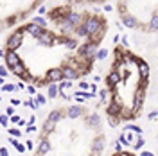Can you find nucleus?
<instances>
[{"label":"nucleus","instance_id":"47","mask_svg":"<svg viewBox=\"0 0 158 156\" xmlns=\"http://www.w3.org/2000/svg\"><path fill=\"white\" fill-rule=\"evenodd\" d=\"M4 54H6V50H4L2 47H0V58H4Z\"/></svg>","mask_w":158,"mask_h":156},{"label":"nucleus","instance_id":"2","mask_svg":"<svg viewBox=\"0 0 158 156\" xmlns=\"http://www.w3.org/2000/svg\"><path fill=\"white\" fill-rule=\"evenodd\" d=\"M38 43L43 45V47H54L56 43H59V36L54 34V32H49V31H41L38 38Z\"/></svg>","mask_w":158,"mask_h":156},{"label":"nucleus","instance_id":"1","mask_svg":"<svg viewBox=\"0 0 158 156\" xmlns=\"http://www.w3.org/2000/svg\"><path fill=\"white\" fill-rule=\"evenodd\" d=\"M23 36H25V29L23 27H20L16 29L13 34H9V38L6 41V45H7V50H16L22 45V41H23Z\"/></svg>","mask_w":158,"mask_h":156},{"label":"nucleus","instance_id":"19","mask_svg":"<svg viewBox=\"0 0 158 156\" xmlns=\"http://www.w3.org/2000/svg\"><path fill=\"white\" fill-rule=\"evenodd\" d=\"M104 58H108V49H97L94 59H104Z\"/></svg>","mask_w":158,"mask_h":156},{"label":"nucleus","instance_id":"40","mask_svg":"<svg viewBox=\"0 0 158 156\" xmlns=\"http://www.w3.org/2000/svg\"><path fill=\"white\" fill-rule=\"evenodd\" d=\"M155 118H156V111H151L149 113V120H155Z\"/></svg>","mask_w":158,"mask_h":156},{"label":"nucleus","instance_id":"44","mask_svg":"<svg viewBox=\"0 0 158 156\" xmlns=\"http://www.w3.org/2000/svg\"><path fill=\"white\" fill-rule=\"evenodd\" d=\"M25 124H27V120H23V118H20L18 120V126H25Z\"/></svg>","mask_w":158,"mask_h":156},{"label":"nucleus","instance_id":"14","mask_svg":"<svg viewBox=\"0 0 158 156\" xmlns=\"http://www.w3.org/2000/svg\"><path fill=\"white\" fill-rule=\"evenodd\" d=\"M86 124H88V127H99V124H101V118H99L97 113H92V115H88V117H86Z\"/></svg>","mask_w":158,"mask_h":156},{"label":"nucleus","instance_id":"5","mask_svg":"<svg viewBox=\"0 0 158 156\" xmlns=\"http://www.w3.org/2000/svg\"><path fill=\"white\" fill-rule=\"evenodd\" d=\"M77 77H79V72L74 68L72 65H65V67L61 68V79H63V81H70V83H72L74 79H77Z\"/></svg>","mask_w":158,"mask_h":156},{"label":"nucleus","instance_id":"30","mask_svg":"<svg viewBox=\"0 0 158 156\" xmlns=\"http://www.w3.org/2000/svg\"><path fill=\"white\" fill-rule=\"evenodd\" d=\"M111 146H113V149H115V151H117V153H120V151H122V146H120V144H118L117 140H115V142H113V144H111Z\"/></svg>","mask_w":158,"mask_h":156},{"label":"nucleus","instance_id":"24","mask_svg":"<svg viewBox=\"0 0 158 156\" xmlns=\"http://www.w3.org/2000/svg\"><path fill=\"white\" fill-rule=\"evenodd\" d=\"M13 90H16V84H2L0 92H13Z\"/></svg>","mask_w":158,"mask_h":156},{"label":"nucleus","instance_id":"11","mask_svg":"<svg viewBox=\"0 0 158 156\" xmlns=\"http://www.w3.org/2000/svg\"><path fill=\"white\" fill-rule=\"evenodd\" d=\"M81 113H83V108L79 106V104H76V106H69V109H67V117L69 118H77Z\"/></svg>","mask_w":158,"mask_h":156},{"label":"nucleus","instance_id":"3","mask_svg":"<svg viewBox=\"0 0 158 156\" xmlns=\"http://www.w3.org/2000/svg\"><path fill=\"white\" fill-rule=\"evenodd\" d=\"M4 59H6V65H7L6 68H7V70H11L13 67H16L20 61H22V59H20V56L16 54V50H6Z\"/></svg>","mask_w":158,"mask_h":156},{"label":"nucleus","instance_id":"22","mask_svg":"<svg viewBox=\"0 0 158 156\" xmlns=\"http://www.w3.org/2000/svg\"><path fill=\"white\" fill-rule=\"evenodd\" d=\"M34 102H36V104H38V108H40L41 104H45V102H47V97H45V95H38V97L34 99Z\"/></svg>","mask_w":158,"mask_h":156},{"label":"nucleus","instance_id":"42","mask_svg":"<svg viewBox=\"0 0 158 156\" xmlns=\"http://www.w3.org/2000/svg\"><path fill=\"white\" fill-rule=\"evenodd\" d=\"M118 41H120V36H118V34H115V36H113V43H115V45H117Z\"/></svg>","mask_w":158,"mask_h":156},{"label":"nucleus","instance_id":"17","mask_svg":"<svg viewBox=\"0 0 158 156\" xmlns=\"http://www.w3.org/2000/svg\"><path fill=\"white\" fill-rule=\"evenodd\" d=\"M47 97H49V99L58 97V84H49V90H47Z\"/></svg>","mask_w":158,"mask_h":156},{"label":"nucleus","instance_id":"41","mask_svg":"<svg viewBox=\"0 0 158 156\" xmlns=\"http://www.w3.org/2000/svg\"><path fill=\"white\" fill-rule=\"evenodd\" d=\"M45 11H47V7H45V6H41V7L38 9V13H40V14H45Z\"/></svg>","mask_w":158,"mask_h":156},{"label":"nucleus","instance_id":"15","mask_svg":"<svg viewBox=\"0 0 158 156\" xmlns=\"http://www.w3.org/2000/svg\"><path fill=\"white\" fill-rule=\"evenodd\" d=\"M49 151H50L49 140H41V142H40V147H38V154H40V156H43V154H47Z\"/></svg>","mask_w":158,"mask_h":156},{"label":"nucleus","instance_id":"36","mask_svg":"<svg viewBox=\"0 0 158 156\" xmlns=\"http://www.w3.org/2000/svg\"><path fill=\"white\" fill-rule=\"evenodd\" d=\"M88 86H90V84L86 83V81H81V83H79V88H81V90H86Z\"/></svg>","mask_w":158,"mask_h":156},{"label":"nucleus","instance_id":"49","mask_svg":"<svg viewBox=\"0 0 158 156\" xmlns=\"http://www.w3.org/2000/svg\"><path fill=\"white\" fill-rule=\"evenodd\" d=\"M0 47H2V43H0Z\"/></svg>","mask_w":158,"mask_h":156},{"label":"nucleus","instance_id":"10","mask_svg":"<svg viewBox=\"0 0 158 156\" xmlns=\"http://www.w3.org/2000/svg\"><path fill=\"white\" fill-rule=\"evenodd\" d=\"M61 117H63V111L61 109H54V111H50L49 117H47V122H50V124H58L59 120H61Z\"/></svg>","mask_w":158,"mask_h":156},{"label":"nucleus","instance_id":"13","mask_svg":"<svg viewBox=\"0 0 158 156\" xmlns=\"http://www.w3.org/2000/svg\"><path fill=\"white\" fill-rule=\"evenodd\" d=\"M92 147H94V151H95V153H101V151L104 149V137H102V135H99V137L94 140Z\"/></svg>","mask_w":158,"mask_h":156},{"label":"nucleus","instance_id":"29","mask_svg":"<svg viewBox=\"0 0 158 156\" xmlns=\"http://www.w3.org/2000/svg\"><path fill=\"white\" fill-rule=\"evenodd\" d=\"M7 122H9V117H6V115H0V124H2V126H7Z\"/></svg>","mask_w":158,"mask_h":156},{"label":"nucleus","instance_id":"45","mask_svg":"<svg viewBox=\"0 0 158 156\" xmlns=\"http://www.w3.org/2000/svg\"><path fill=\"white\" fill-rule=\"evenodd\" d=\"M140 156H155V154H153V153H149V151H144Z\"/></svg>","mask_w":158,"mask_h":156},{"label":"nucleus","instance_id":"12","mask_svg":"<svg viewBox=\"0 0 158 156\" xmlns=\"http://www.w3.org/2000/svg\"><path fill=\"white\" fill-rule=\"evenodd\" d=\"M11 72H13L16 77H22V76L27 72V67H25V63H23V61H20L16 67H13V68H11Z\"/></svg>","mask_w":158,"mask_h":156},{"label":"nucleus","instance_id":"35","mask_svg":"<svg viewBox=\"0 0 158 156\" xmlns=\"http://www.w3.org/2000/svg\"><path fill=\"white\" fill-rule=\"evenodd\" d=\"M0 156H9V151L6 147H0Z\"/></svg>","mask_w":158,"mask_h":156},{"label":"nucleus","instance_id":"33","mask_svg":"<svg viewBox=\"0 0 158 156\" xmlns=\"http://www.w3.org/2000/svg\"><path fill=\"white\" fill-rule=\"evenodd\" d=\"M18 120H20L18 115H13V117H9V122H13V124H18Z\"/></svg>","mask_w":158,"mask_h":156},{"label":"nucleus","instance_id":"48","mask_svg":"<svg viewBox=\"0 0 158 156\" xmlns=\"http://www.w3.org/2000/svg\"><path fill=\"white\" fill-rule=\"evenodd\" d=\"M2 84H4V77H0V86H2Z\"/></svg>","mask_w":158,"mask_h":156},{"label":"nucleus","instance_id":"20","mask_svg":"<svg viewBox=\"0 0 158 156\" xmlns=\"http://www.w3.org/2000/svg\"><path fill=\"white\" fill-rule=\"evenodd\" d=\"M54 124H50V122H45V124H43V133H47V135H50V133H52V131H54Z\"/></svg>","mask_w":158,"mask_h":156},{"label":"nucleus","instance_id":"27","mask_svg":"<svg viewBox=\"0 0 158 156\" xmlns=\"http://www.w3.org/2000/svg\"><path fill=\"white\" fill-rule=\"evenodd\" d=\"M108 120H110V126H111V127H117L118 126V120L115 117H110Z\"/></svg>","mask_w":158,"mask_h":156},{"label":"nucleus","instance_id":"18","mask_svg":"<svg viewBox=\"0 0 158 156\" xmlns=\"http://www.w3.org/2000/svg\"><path fill=\"white\" fill-rule=\"evenodd\" d=\"M99 99H101V102H106L108 101V95H110V90H106V88H102V90H99L97 93H95Z\"/></svg>","mask_w":158,"mask_h":156},{"label":"nucleus","instance_id":"28","mask_svg":"<svg viewBox=\"0 0 158 156\" xmlns=\"http://www.w3.org/2000/svg\"><path fill=\"white\" fill-rule=\"evenodd\" d=\"M7 74H9V70L6 68V67H2V65H0V77H6Z\"/></svg>","mask_w":158,"mask_h":156},{"label":"nucleus","instance_id":"8","mask_svg":"<svg viewBox=\"0 0 158 156\" xmlns=\"http://www.w3.org/2000/svg\"><path fill=\"white\" fill-rule=\"evenodd\" d=\"M118 83H120V72H118V70H111L108 74V77H106V84H108L111 90H115Z\"/></svg>","mask_w":158,"mask_h":156},{"label":"nucleus","instance_id":"38","mask_svg":"<svg viewBox=\"0 0 158 156\" xmlns=\"http://www.w3.org/2000/svg\"><path fill=\"white\" fill-rule=\"evenodd\" d=\"M118 156H135V154H133V153H128V151H120Z\"/></svg>","mask_w":158,"mask_h":156},{"label":"nucleus","instance_id":"16","mask_svg":"<svg viewBox=\"0 0 158 156\" xmlns=\"http://www.w3.org/2000/svg\"><path fill=\"white\" fill-rule=\"evenodd\" d=\"M31 23H34V25H38L40 29H43V27H47V20L43 18V16H34V18L31 20Z\"/></svg>","mask_w":158,"mask_h":156},{"label":"nucleus","instance_id":"37","mask_svg":"<svg viewBox=\"0 0 158 156\" xmlns=\"http://www.w3.org/2000/svg\"><path fill=\"white\" fill-rule=\"evenodd\" d=\"M32 147H34V144H32V142H31V140H27V142H25V149H32Z\"/></svg>","mask_w":158,"mask_h":156},{"label":"nucleus","instance_id":"34","mask_svg":"<svg viewBox=\"0 0 158 156\" xmlns=\"http://www.w3.org/2000/svg\"><path fill=\"white\" fill-rule=\"evenodd\" d=\"M22 102H20V99H11V106L15 108V106H20Z\"/></svg>","mask_w":158,"mask_h":156},{"label":"nucleus","instance_id":"4","mask_svg":"<svg viewBox=\"0 0 158 156\" xmlns=\"http://www.w3.org/2000/svg\"><path fill=\"white\" fill-rule=\"evenodd\" d=\"M144 95H146V88H144V83L137 88V92H135V97H133V109L138 111L142 104H144Z\"/></svg>","mask_w":158,"mask_h":156},{"label":"nucleus","instance_id":"43","mask_svg":"<svg viewBox=\"0 0 158 156\" xmlns=\"http://www.w3.org/2000/svg\"><path fill=\"white\" fill-rule=\"evenodd\" d=\"M9 142H11V146H13V147H15L16 144H18V142H16V138H13V137L9 138Z\"/></svg>","mask_w":158,"mask_h":156},{"label":"nucleus","instance_id":"23","mask_svg":"<svg viewBox=\"0 0 158 156\" xmlns=\"http://www.w3.org/2000/svg\"><path fill=\"white\" fill-rule=\"evenodd\" d=\"M9 135L13 138H15V137L18 138V137H22V131H20V129H16V127H11V129H9Z\"/></svg>","mask_w":158,"mask_h":156},{"label":"nucleus","instance_id":"32","mask_svg":"<svg viewBox=\"0 0 158 156\" xmlns=\"http://www.w3.org/2000/svg\"><path fill=\"white\" fill-rule=\"evenodd\" d=\"M36 131V126L34 124H27V133H34Z\"/></svg>","mask_w":158,"mask_h":156},{"label":"nucleus","instance_id":"26","mask_svg":"<svg viewBox=\"0 0 158 156\" xmlns=\"http://www.w3.org/2000/svg\"><path fill=\"white\" fill-rule=\"evenodd\" d=\"M15 115V108L9 106V108H6V117H13Z\"/></svg>","mask_w":158,"mask_h":156},{"label":"nucleus","instance_id":"6","mask_svg":"<svg viewBox=\"0 0 158 156\" xmlns=\"http://www.w3.org/2000/svg\"><path fill=\"white\" fill-rule=\"evenodd\" d=\"M120 20H122L120 25H126L129 29H138V22L131 13H122V14H120Z\"/></svg>","mask_w":158,"mask_h":156},{"label":"nucleus","instance_id":"21","mask_svg":"<svg viewBox=\"0 0 158 156\" xmlns=\"http://www.w3.org/2000/svg\"><path fill=\"white\" fill-rule=\"evenodd\" d=\"M23 106L31 108V109H38V104L34 102V99H29V101H25V102H23Z\"/></svg>","mask_w":158,"mask_h":156},{"label":"nucleus","instance_id":"7","mask_svg":"<svg viewBox=\"0 0 158 156\" xmlns=\"http://www.w3.org/2000/svg\"><path fill=\"white\" fill-rule=\"evenodd\" d=\"M45 79L49 81L50 84H56L58 81H63L61 79V68L56 67V68H49L47 70V74H45Z\"/></svg>","mask_w":158,"mask_h":156},{"label":"nucleus","instance_id":"31","mask_svg":"<svg viewBox=\"0 0 158 156\" xmlns=\"http://www.w3.org/2000/svg\"><path fill=\"white\" fill-rule=\"evenodd\" d=\"M25 90H27V93H29V95H34V93H36V88L31 86V84H29L27 88H25Z\"/></svg>","mask_w":158,"mask_h":156},{"label":"nucleus","instance_id":"46","mask_svg":"<svg viewBox=\"0 0 158 156\" xmlns=\"http://www.w3.org/2000/svg\"><path fill=\"white\" fill-rule=\"evenodd\" d=\"M16 88H20V90H23V88H25V84H23V83H18V84H16Z\"/></svg>","mask_w":158,"mask_h":156},{"label":"nucleus","instance_id":"50","mask_svg":"<svg viewBox=\"0 0 158 156\" xmlns=\"http://www.w3.org/2000/svg\"><path fill=\"white\" fill-rule=\"evenodd\" d=\"M0 101H2V99H0Z\"/></svg>","mask_w":158,"mask_h":156},{"label":"nucleus","instance_id":"9","mask_svg":"<svg viewBox=\"0 0 158 156\" xmlns=\"http://www.w3.org/2000/svg\"><path fill=\"white\" fill-rule=\"evenodd\" d=\"M23 29H25V34H31L32 38H36L38 39L40 38V34H41V31L43 29H40L38 25H34V23H27V25H23Z\"/></svg>","mask_w":158,"mask_h":156},{"label":"nucleus","instance_id":"25","mask_svg":"<svg viewBox=\"0 0 158 156\" xmlns=\"http://www.w3.org/2000/svg\"><path fill=\"white\" fill-rule=\"evenodd\" d=\"M15 147H16V151H18V153H25V151H27V149H25V144H20V142Z\"/></svg>","mask_w":158,"mask_h":156},{"label":"nucleus","instance_id":"39","mask_svg":"<svg viewBox=\"0 0 158 156\" xmlns=\"http://www.w3.org/2000/svg\"><path fill=\"white\" fill-rule=\"evenodd\" d=\"M104 11H113V6H111V4H106V6H104Z\"/></svg>","mask_w":158,"mask_h":156}]
</instances>
